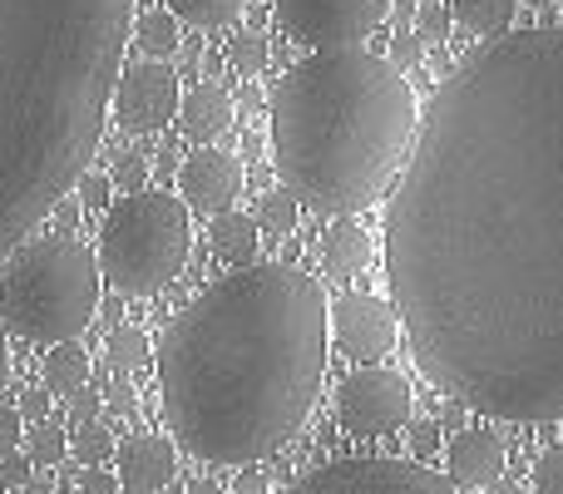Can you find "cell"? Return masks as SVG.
Instances as JSON below:
<instances>
[{
    "mask_svg": "<svg viewBox=\"0 0 563 494\" xmlns=\"http://www.w3.org/2000/svg\"><path fill=\"white\" fill-rule=\"evenodd\" d=\"M416 366L499 420H563V25L515 30L435 89L386 208Z\"/></svg>",
    "mask_w": 563,
    "mask_h": 494,
    "instance_id": "obj_1",
    "label": "cell"
},
{
    "mask_svg": "<svg viewBox=\"0 0 563 494\" xmlns=\"http://www.w3.org/2000/svg\"><path fill=\"white\" fill-rule=\"evenodd\" d=\"M331 307L311 272L247 262L198 292L154 351L164 420L208 465H257L317 406Z\"/></svg>",
    "mask_w": 563,
    "mask_h": 494,
    "instance_id": "obj_2",
    "label": "cell"
},
{
    "mask_svg": "<svg viewBox=\"0 0 563 494\" xmlns=\"http://www.w3.org/2000/svg\"><path fill=\"white\" fill-rule=\"evenodd\" d=\"M134 0H0V267L89 174Z\"/></svg>",
    "mask_w": 563,
    "mask_h": 494,
    "instance_id": "obj_3",
    "label": "cell"
},
{
    "mask_svg": "<svg viewBox=\"0 0 563 494\" xmlns=\"http://www.w3.org/2000/svg\"><path fill=\"white\" fill-rule=\"evenodd\" d=\"M416 124L410 79L366 45L311 50L277 79L267 109L282 188L331 218H351L386 194L406 168Z\"/></svg>",
    "mask_w": 563,
    "mask_h": 494,
    "instance_id": "obj_4",
    "label": "cell"
},
{
    "mask_svg": "<svg viewBox=\"0 0 563 494\" xmlns=\"http://www.w3.org/2000/svg\"><path fill=\"white\" fill-rule=\"evenodd\" d=\"M99 311L95 248L69 233L35 238L0 267V327L20 341H75Z\"/></svg>",
    "mask_w": 563,
    "mask_h": 494,
    "instance_id": "obj_5",
    "label": "cell"
},
{
    "mask_svg": "<svg viewBox=\"0 0 563 494\" xmlns=\"http://www.w3.org/2000/svg\"><path fill=\"white\" fill-rule=\"evenodd\" d=\"M194 228H188V204L164 188H139L109 204L99 223V277L119 297H154L174 287L178 272L188 267Z\"/></svg>",
    "mask_w": 563,
    "mask_h": 494,
    "instance_id": "obj_6",
    "label": "cell"
},
{
    "mask_svg": "<svg viewBox=\"0 0 563 494\" xmlns=\"http://www.w3.org/2000/svg\"><path fill=\"white\" fill-rule=\"evenodd\" d=\"M282 494H460V490L450 485V475H435L430 465H416V460H336V465L301 475Z\"/></svg>",
    "mask_w": 563,
    "mask_h": 494,
    "instance_id": "obj_7",
    "label": "cell"
},
{
    "mask_svg": "<svg viewBox=\"0 0 563 494\" xmlns=\"http://www.w3.org/2000/svg\"><path fill=\"white\" fill-rule=\"evenodd\" d=\"M386 10L390 0H277V20L311 50L361 45L386 20Z\"/></svg>",
    "mask_w": 563,
    "mask_h": 494,
    "instance_id": "obj_8",
    "label": "cell"
},
{
    "mask_svg": "<svg viewBox=\"0 0 563 494\" xmlns=\"http://www.w3.org/2000/svg\"><path fill=\"white\" fill-rule=\"evenodd\" d=\"M336 416L351 436L376 440L390 436L410 420V386L406 376H396L390 366H361L341 381L336 391Z\"/></svg>",
    "mask_w": 563,
    "mask_h": 494,
    "instance_id": "obj_9",
    "label": "cell"
},
{
    "mask_svg": "<svg viewBox=\"0 0 563 494\" xmlns=\"http://www.w3.org/2000/svg\"><path fill=\"white\" fill-rule=\"evenodd\" d=\"M178 105H184L178 75L168 65H158V59L124 65V75H119V85H114V99H109L119 129H129V134H158V129L178 114Z\"/></svg>",
    "mask_w": 563,
    "mask_h": 494,
    "instance_id": "obj_10",
    "label": "cell"
},
{
    "mask_svg": "<svg viewBox=\"0 0 563 494\" xmlns=\"http://www.w3.org/2000/svg\"><path fill=\"white\" fill-rule=\"evenodd\" d=\"M331 337L361 366H376V361L390 356L400 337V317L396 307H386L380 297H366V292H346V297L331 307Z\"/></svg>",
    "mask_w": 563,
    "mask_h": 494,
    "instance_id": "obj_11",
    "label": "cell"
},
{
    "mask_svg": "<svg viewBox=\"0 0 563 494\" xmlns=\"http://www.w3.org/2000/svg\"><path fill=\"white\" fill-rule=\"evenodd\" d=\"M178 194L188 208L198 213H228L233 198L243 194V164H238L228 149H198L188 154V164L178 168Z\"/></svg>",
    "mask_w": 563,
    "mask_h": 494,
    "instance_id": "obj_12",
    "label": "cell"
},
{
    "mask_svg": "<svg viewBox=\"0 0 563 494\" xmlns=\"http://www.w3.org/2000/svg\"><path fill=\"white\" fill-rule=\"evenodd\" d=\"M114 475L129 494H154L178 475V455L168 436H129L114 450Z\"/></svg>",
    "mask_w": 563,
    "mask_h": 494,
    "instance_id": "obj_13",
    "label": "cell"
},
{
    "mask_svg": "<svg viewBox=\"0 0 563 494\" xmlns=\"http://www.w3.org/2000/svg\"><path fill=\"white\" fill-rule=\"evenodd\" d=\"M445 475L455 490H489L505 475V440L489 430H465L445 450Z\"/></svg>",
    "mask_w": 563,
    "mask_h": 494,
    "instance_id": "obj_14",
    "label": "cell"
},
{
    "mask_svg": "<svg viewBox=\"0 0 563 494\" xmlns=\"http://www.w3.org/2000/svg\"><path fill=\"white\" fill-rule=\"evenodd\" d=\"M178 124H184L188 139L213 144V139L233 124V95H228L223 85H213V79H208V85H194L184 95V105H178Z\"/></svg>",
    "mask_w": 563,
    "mask_h": 494,
    "instance_id": "obj_15",
    "label": "cell"
},
{
    "mask_svg": "<svg viewBox=\"0 0 563 494\" xmlns=\"http://www.w3.org/2000/svg\"><path fill=\"white\" fill-rule=\"evenodd\" d=\"M321 262H327V277H336V282L361 277L371 262V233L361 223H351V218H341L327 233V243H321Z\"/></svg>",
    "mask_w": 563,
    "mask_h": 494,
    "instance_id": "obj_16",
    "label": "cell"
},
{
    "mask_svg": "<svg viewBox=\"0 0 563 494\" xmlns=\"http://www.w3.org/2000/svg\"><path fill=\"white\" fill-rule=\"evenodd\" d=\"M40 376H45V391L55 396H75L79 386H89V351L79 341H55L40 361Z\"/></svg>",
    "mask_w": 563,
    "mask_h": 494,
    "instance_id": "obj_17",
    "label": "cell"
},
{
    "mask_svg": "<svg viewBox=\"0 0 563 494\" xmlns=\"http://www.w3.org/2000/svg\"><path fill=\"white\" fill-rule=\"evenodd\" d=\"M257 223L247 213H218L213 218V252L228 262V267H247V262H257Z\"/></svg>",
    "mask_w": 563,
    "mask_h": 494,
    "instance_id": "obj_18",
    "label": "cell"
},
{
    "mask_svg": "<svg viewBox=\"0 0 563 494\" xmlns=\"http://www.w3.org/2000/svg\"><path fill=\"white\" fill-rule=\"evenodd\" d=\"M519 0H450V15L479 40H499L515 20Z\"/></svg>",
    "mask_w": 563,
    "mask_h": 494,
    "instance_id": "obj_19",
    "label": "cell"
},
{
    "mask_svg": "<svg viewBox=\"0 0 563 494\" xmlns=\"http://www.w3.org/2000/svg\"><path fill=\"white\" fill-rule=\"evenodd\" d=\"M247 0H168V10H174L178 20H188V25L198 30H223L233 25L238 15H243Z\"/></svg>",
    "mask_w": 563,
    "mask_h": 494,
    "instance_id": "obj_20",
    "label": "cell"
},
{
    "mask_svg": "<svg viewBox=\"0 0 563 494\" xmlns=\"http://www.w3.org/2000/svg\"><path fill=\"white\" fill-rule=\"evenodd\" d=\"M297 213H301V204L287 194V188H267L263 198H257V233H267V238H287L291 228H297Z\"/></svg>",
    "mask_w": 563,
    "mask_h": 494,
    "instance_id": "obj_21",
    "label": "cell"
},
{
    "mask_svg": "<svg viewBox=\"0 0 563 494\" xmlns=\"http://www.w3.org/2000/svg\"><path fill=\"white\" fill-rule=\"evenodd\" d=\"M114 430H109V420H79L75 436H69V455L79 460V465H104L109 455H114Z\"/></svg>",
    "mask_w": 563,
    "mask_h": 494,
    "instance_id": "obj_22",
    "label": "cell"
},
{
    "mask_svg": "<svg viewBox=\"0 0 563 494\" xmlns=\"http://www.w3.org/2000/svg\"><path fill=\"white\" fill-rule=\"evenodd\" d=\"M148 361H154L148 331H139V327H119L114 337H109V366H114L119 376H129V371H144Z\"/></svg>",
    "mask_w": 563,
    "mask_h": 494,
    "instance_id": "obj_23",
    "label": "cell"
},
{
    "mask_svg": "<svg viewBox=\"0 0 563 494\" xmlns=\"http://www.w3.org/2000/svg\"><path fill=\"white\" fill-rule=\"evenodd\" d=\"M134 40L154 59L158 55H174V50H178V15H174V10H148V15H139Z\"/></svg>",
    "mask_w": 563,
    "mask_h": 494,
    "instance_id": "obj_24",
    "label": "cell"
},
{
    "mask_svg": "<svg viewBox=\"0 0 563 494\" xmlns=\"http://www.w3.org/2000/svg\"><path fill=\"white\" fill-rule=\"evenodd\" d=\"M20 446H25V455L35 460V465H59V460L69 455V436H65V426H55V420H35Z\"/></svg>",
    "mask_w": 563,
    "mask_h": 494,
    "instance_id": "obj_25",
    "label": "cell"
},
{
    "mask_svg": "<svg viewBox=\"0 0 563 494\" xmlns=\"http://www.w3.org/2000/svg\"><path fill=\"white\" fill-rule=\"evenodd\" d=\"M228 59H233L238 75H263L267 69V35L263 30H238L233 45H228Z\"/></svg>",
    "mask_w": 563,
    "mask_h": 494,
    "instance_id": "obj_26",
    "label": "cell"
},
{
    "mask_svg": "<svg viewBox=\"0 0 563 494\" xmlns=\"http://www.w3.org/2000/svg\"><path fill=\"white\" fill-rule=\"evenodd\" d=\"M416 35H420V45L440 50L450 40V10L435 6V0H426V6L416 10Z\"/></svg>",
    "mask_w": 563,
    "mask_h": 494,
    "instance_id": "obj_27",
    "label": "cell"
},
{
    "mask_svg": "<svg viewBox=\"0 0 563 494\" xmlns=\"http://www.w3.org/2000/svg\"><path fill=\"white\" fill-rule=\"evenodd\" d=\"M534 494H563V446L534 460Z\"/></svg>",
    "mask_w": 563,
    "mask_h": 494,
    "instance_id": "obj_28",
    "label": "cell"
},
{
    "mask_svg": "<svg viewBox=\"0 0 563 494\" xmlns=\"http://www.w3.org/2000/svg\"><path fill=\"white\" fill-rule=\"evenodd\" d=\"M20 440H25V426H20V410H15V406H0V460L15 455Z\"/></svg>",
    "mask_w": 563,
    "mask_h": 494,
    "instance_id": "obj_29",
    "label": "cell"
},
{
    "mask_svg": "<svg viewBox=\"0 0 563 494\" xmlns=\"http://www.w3.org/2000/svg\"><path fill=\"white\" fill-rule=\"evenodd\" d=\"M144 178H148V164H144L139 154H124V158H119V168H114V184H119V188L139 194V188H144Z\"/></svg>",
    "mask_w": 563,
    "mask_h": 494,
    "instance_id": "obj_30",
    "label": "cell"
},
{
    "mask_svg": "<svg viewBox=\"0 0 563 494\" xmlns=\"http://www.w3.org/2000/svg\"><path fill=\"white\" fill-rule=\"evenodd\" d=\"M119 475H109V470L99 465H85V475H79V494H119Z\"/></svg>",
    "mask_w": 563,
    "mask_h": 494,
    "instance_id": "obj_31",
    "label": "cell"
},
{
    "mask_svg": "<svg viewBox=\"0 0 563 494\" xmlns=\"http://www.w3.org/2000/svg\"><path fill=\"white\" fill-rule=\"evenodd\" d=\"M109 188H114V178H109V174H85V178H79V194H85L89 208L109 204Z\"/></svg>",
    "mask_w": 563,
    "mask_h": 494,
    "instance_id": "obj_32",
    "label": "cell"
},
{
    "mask_svg": "<svg viewBox=\"0 0 563 494\" xmlns=\"http://www.w3.org/2000/svg\"><path fill=\"white\" fill-rule=\"evenodd\" d=\"M30 465H35L30 455H5V460H0V480H5V485H25Z\"/></svg>",
    "mask_w": 563,
    "mask_h": 494,
    "instance_id": "obj_33",
    "label": "cell"
},
{
    "mask_svg": "<svg viewBox=\"0 0 563 494\" xmlns=\"http://www.w3.org/2000/svg\"><path fill=\"white\" fill-rule=\"evenodd\" d=\"M20 416H30V420H45V410H49V391H20Z\"/></svg>",
    "mask_w": 563,
    "mask_h": 494,
    "instance_id": "obj_34",
    "label": "cell"
},
{
    "mask_svg": "<svg viewBox=\"0 0 563 494\" xmlns=\"http://www.w3.org/2000/svg\"><path fill=\"white\" fill-rule=\"evenodd\" d=\"M104 396H109V406H114V410H124V416H134V406H139V400H134V386H129L124 376H119L114 386L104 391Z\"/></svg>",
    "mask_w": 563,
    "mask_h": 494,
    "instance_id": "obj_35",
    "label": "cell"
},
{
    "mask_svg": "<svg viewBox=\"0 0 563 494\" xmlns=\"http://www.w3.org/2000/svg\"><path fill=\"white\" fill-rule=\"evenodd\" d=\"M69 400H75V426H79V420H95V416H99V391L79 386Z\"/></svg>",
    "mask_w": 563,
    "mask_h": 494,
    "instance_id": "obj_36",
    "label": "cell"
},
{
    "mask_svg": "<svg viewBox=\"0 0 563 494\" xmlns=\"http://www.w3.org/2000/svg\"><path fill=\"white\" fill-rule=\"evenodd\" d=\"M233 494H267V475H263V470H253V465H247L243 475L233 480Z\"/></svg>",
    "mask_w": 563,
    "mask_h": 494,
    "instance_id": "obj_37",
    "label": "cell"
},
{
    "mask_svg": "<svg viewBox=\"0 0 563 494\" xmlns=\"http://www.w3.org/2000/svg\"><path fill=\"white\" fill-rule=\"evenodd\" d=\"M416 55H420V35H416V30H400V35H396V59H400V65H410Z\"/></svg>",
    "mask_w": 563,
    "mask_h": 494,
    "instance_id": "obj_38",
    "label": "cell"
},
{
    "mask_svg": "<svg viewBox=\"0 0 563 494\" xmlns=\"http://www.w3.org/2000/svg\"><path fill=\"white\" fill-rule=\"evenodd\" d=\"M10 386V341H5V327H0V396Z\"/></svg>",
    "mask_w": 563,
    "mask_h": 494,
    "instance_id": "obj_39",
    "label": "cell"
},
{
    "mask_svg": "<svg viewBox=\"0 0 563 494\" xmlns=\"http://www.w3.org/2000/svg\"><path fill=\"white\" fill-rule=\"evenodd\" d=\"M188 494H223V485H218V480H194V485H188Z\"/></svg>",
    "mask_w": 563,
    "mask_h": 494,
    "instance_id": "obj_40",
    "label": "cell"
},
{
    "mask_svg": "<svg viewBox=\"0 0 563 494\" xmlns=\"http://www.w3.org/2000/svg\"><path fill=\"white\" fill-rule=\"evenodd\" d=\"M489 494H525V490L509 485V480H495V485H489Z\"/></svg>",
    "mask_w": 563,
    "mask_h": 494,
    "instance_id": "obj_41",
    "label": "cell"
},
{
    "mask_svg": "<svg viewBox=\"0 0 563 494\" xmlns=\"http://www.w3.org/2000/svg\"><path fill=\"white\" fill-rule=\"evenodd\" d=\"M559 6H563V0H559Z\"/></svg>",
    "mask_w": 563,
    "mask_h": 494,
    "instance_id": "obj_42",
    "label": "cell"
}]
</instances>
